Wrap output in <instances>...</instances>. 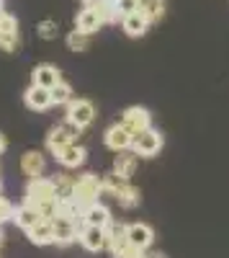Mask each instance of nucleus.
<instances>
[{
	"label": "nucleus",
	"instance_id": "nucleus-16",
	"mask_svg": "<svg viewBox=\"0 0 229 258\" xmlns=\"http://www.w3.org/2000/svg\"><path fill=\"white\" fill-rule=\"evenodd\" d=\"M29 232V240L34 243V245H52L54 243V225H52V220L47 217V220H41V222H36L31 230H26Z\"/></svg>",
	"mask_w": 229,
	"mask_h": 258
},
{
	"label": "nucleus",
	"instance_id": "nucleus-21",
	"mask_svg": "<svg viewBox=\"0 0 229 258\" xmlns=\"http://www.w3.org/2000/svg\"><path fill=\"white\" fill-rule=\"evenodd\" d=\"M134 168H137V153H127V150H121V153L116 155L113 160V176L124 178V181H129L134 176Z\"/></svg>",
	"mask_w": 229,
	"mask_h": 258
},
{
	"label": "nucleus",
	"instance_id": "nucleus-26",
	"mask_svg": "<svg viewBox=\"0 0 229 258\" xmlns=\"http://www.w3.org/2000/svg\"><path fill=\"white\" fill-rule=\"evenodd\" d=\"M67 47L72 49V52H85L88 47H90V34H85V31H70V36H67Z\"/></svg>",
	"mask_w": 229,
	"mask_h": 258
},
{
	"label": "nucleus",
	"instance_id": "nucleus-22",
	"mask_svg": "<svg viewBox=\"0 0 229 258\" xmlns=\"http://www.w3.org/2000/svg\"><path fill=\"white\" fill-rule=\"evenodd\" d=\"M44 155L39 153V150H29V153H24V158H21V170H24L26 176L36 178L44 173Z\"/></svg>",
	"mask_w": 229,
	"mask_h": 258
},
{
	"label": "nucleus",
	"instance_id": "nucleus-8",
	"mask_svg": "<svg viewBox=\"0 0 229 258\" xmlns=\"http://www.w3.org/2000/svg\"><path fill=\"white\" fill-rule=\"evenodd\" d=\"M121 124L137 137L139 132H144V129H150V126H152V116H150L147 109H142V106H132V109L124 111Z\"/></svg>",
	"mask_w": 229,
	"mask_h": 258
},
{
	"label": "nucleus",
	"instance_id": "nucleus-4",
	"mask_svg": "<svg viewBox=\"0 0 229 258\" xmlns=\"http://www.w3.org/2000/svg\"><path fill=\"white\" fill-rule=\"evenodd\" d=\"M100 194H103V181L98 176H93V173H85L82 178L75 181V202L82 204V207L98 202Z\"/></svg>",
	"mask_w": 229,
	"mask_h": 258
},
{
	"label": "nucleus",
	"instance_id": "nucleus-5",
	"mask_svg": "<svg viewBox=\"0 0 229 258\" xmlns=\"http://www.w3.org/2000/svg\"><path fill=\"white\" fill-rule=\"evenodd\" d=\"M132 150L137 155H142V158H152V155H157L160 150H162V135L157 132V129H144V132H139L134 140H132Z\"/></svg>",
	"mask_w": 229,
	"mask_h": 258
},
{
	"label": "nucleus",
	"instance_id": "nucleus-20",
	"mask_svg": "<svg viewBox=\"0 0 229 258\" xmlns=\"http://www.w3.org/2000/svg\"><path fill=\"white\" fill-rule=\"evenodd\" d=\"M31 80H34V85H41V88L52 91L62 78H59V70L52 68V64H39V68H34V73H31Z\"/></svg>",
	"mask_w": 229,
	"mask_h": 258
},
{
	"label": "nucleus",
	"instance_id": "nucleus-2",
	"mask_svg": "<svg viewBox=\"0 0 229 258\" xmlns=\"http://www.w3.org/2000/svg\"><path fill=\"white\" fill-rule=\"evenodd\" d=\"M106 248H111V253L116 255V258H137L139 253H144V250H139V248H134L132 243H129V235H127V225H108L106 227Z\"/></svg>",
	"mask_w": 229,
	"mask_h": 258
},
{
	"label": "nucleus",
	"instance_id": "nucleus-10",
	"mask_svg": "<svg viewBox=\"0 0 229 258\" xmlns=\"http://www.w3.org/2000/svg\"><path fill=\"white\" fill-rule=\"evenodd\" d=\"M67 119L72 124H77L80 129L82 126H88L93 119H95V109H93V103L85 101V98H77V101H70L67 103Z\"/></svg>",
	"mask_w": 229,
	"mask_h": 258
},
{
	"label": "nucleus",
	"instance_id": "nucleus-27",
	"mask_svg": "<svg viewBox=\"0 0 229 258\" xmlns=\"http://www.w3.org/2000/svg\"><path fill=\"white\" fill-rule=\"evenodd\" d=\"M72 101V88L67 83H57L54 88H52V103H70Z\"/></svg>",
	"mask_w": 229,
	"mask_h": 258
},
{
	"label": "nucleus",
	"instance_id": "nucleus-19",
	"mask_svg": "<svg viewBox=\"0 0 229 258\" xmlns=\"http://www.w3.org/2000/svg\"><path fill=\"white\" fill-rule=\"evenodd\" d=\"M75 24H77V31H85V34H93L103 26V18L98 13V8H82L75 18Z\"/></svg>",
	"mask_w": 229,
	"mask_h": 258
},
{
	"label": "nucleus",
	"instance_id": "nucleus-34",
	"mask_svg": "<svg viewBox=\"0 0 229 258\" xmlns=\"http://www.w3.org/2000/svg\"><path fill=\"white\" fill-rule=\"evenodd\" d=\"M147 258H165V255H160V253H155V255H147Z\"/></svg>",
	"mask_w": 229,
	"mask_h": 258
},
{
	"label": "nucleus",
	"instance_id": "nucleus-3",
	"mask_svg": "<svg viewBox=\"0 0 229 258\" xmlns=\"http://www.w3.org/2000/svg\"><path fill=\"white\" fill-rule=\"evenodd\" d=\"M103 191L111 194V197H113L121 207H127V209H132V207L139 204V191H137L134 186H129V181H124V178H119V176H111L108 181H103Z\"/></svg>",
	"mask_w": 229,
	"mask_h": 258
},
{
	"label": "nucleus",
	"instance_id": "nucleus-31",
	"mask_svg": "<svg viewBox=\"0 0 229 258\" xmlns=\"http://www.w3.org/2000/svg\"><path fill=\"white\" fill-rule=\"evenodd\" d=\"M11 217H13V207L8 204L6 197H0V222H6V220H11Z\"/></svg>",
	"mask_w": 229,
	"mask_h": 258
},
{
	"label": "nucleus",
	"instance_id": "nucleus-13",
	"mask_svg": "<svg viewBox=\"0 0 229 258\" xmlns=\"http://www.w3.org/2000/svg\"><path fill=\"white\" fill-rule=\"evenodd\" d=\"M127 235H129V243L139 250H147L155 240V232L150 225H144V222H134V225H127Z\"/></svg>",
	"mask_w": 229,
	"mask_h": 258
},
{
	"label": "nucleus",
	"instance_id": "nucleus-28",
	"mask_svg": "<svg viewBox=\"0 0 229 258\" xmlns=\"http://www.w3.org/2000/svg\"><path fill=\"white\" fill-rule=\"evenodd\" d=\"M98 13L103 18V24H113V21H119V11H116V3L113 0H103V3L98 6Z\"/></svg>",
	"mask_w": 229,
	"mask_h": 258
},
{
	"label": "nucleus",
	"instance_id": "nucleus-7",
	"mask_svg": "<svg viewBox=\"0 0 229 258\" xmlns=\"http://www.w3.org/2000/svg\"><path fill=\"white\" fill-rule=\"evenodd\" d=\"M0 49L3 52L18 49V21L3 11H0Z\"/></svg>",
	"mask_w": 229,
	"mask_h": 258
},
{
	"label": "nucleus",
	"instance_id": "nucleus-17",
	"mask_svg": "<svg viewBox=\"0 0 229 258\" xmlns=\"http://www.w3.org/2000/svg\"><path fill=\"white\" fill-rule=\"evenodd\" d=\"M147 26H150V21L144 18L139 11H137V13H129V16H124V18H121V29L127 31V36H132V39L144 36V34H147Z\"/></svg>",
	"mask_w": 229,
	"mask_h": 258
},
{
	"label": "nucleus",
	"instance_id": "nucleus-11",
	"mask_svg": "<svg viewBox=\"0 0 229 258\" xmlns=\"http://www.w3.org/2000/svg\"><path fill=\"white\" fill-rule=\"evenodd\" d=\"M103 140H106V147H111L113 153H121V150H129L132 147L134 135L124 124H113V126L106 129V137H103Z\"/></svg>",
	"mask_w": 229,
	"mask_h": 258
},
{
	"label": "nucleus",
	"instance_id": "nucleus-6",
	"mask_svg": "<svg viewBox=\"0 0 229 258\" xmlns=\"http://www.w3.org/2000/svg\"><path fill=\"white\" fill-rule=\"evenodd\" d=\"M52 225H54V243L57 245H70L77 240V220H70L65 214H52Z\"/></svg>",
	"mask_w": 229,
	"mask_h": 258
},
{
	"label": "nucleus",
	"instance_id": "nucleus-29",
	"mask_svg": "<svg viewBox=\"0 0 229 258\" xmlns=\"http://www.w3.org/2000/svg\"><path fill=\"white\" fill-rule=\"evenodd\" d=\"M113 3H116V11H119V16L124 18V16H129V13H137L142 0H113Z\"/></svg>",
	"mask_w": 229,
	"mask_h": 258
},
{
	"label": "nucleus",
	"instance_id": "nucleus-25",
	"mask_svg": "<svg viewBox=\"0 0 229 258\" xmlns=\"http://www.w3.org/2000/svg\"><path fill=\"white\" fill-rule=\"evenodd\" d=\"M54 188H57V202L75 199V181H72L70 176H57Z\"/></svg>",
	"mask_w": 229,
	"mask_h": 258
},
{
	"label": "nucleus",
	"instance_id": "nucleus-32",
	"mask_svg": "<svg viewBox=\"0 0 229 258\" xmlns=\"http://www.w3.org/2000/svg\"><path fill=\"white\" fill-rule=\"evenodd\" d=\"M103 3V0H82V6H85V8H98Z\"/></svg>",
	"mask_w": 229,
	"mask_h": 258
},
{
	"label": "nucleus",
	"instance_id": "nucleus-1",
	"mask_svg": "<svg viewBox=\"0 0 229 258\" xmlns=\"http://www.w3.org/2000/svg\"><path fill=\"white\" fill-rule=\"evenodd\" d=\"M26 204L41 209L47 217H52L54 207H57V188H54V181L41 178V176L31 178L29 186H26Z\"/></svg>",
	"mask_w": 229,
	"mask_h": 258
},
{
	"label": "nucleus",
	"instance_id": "nucleus-33",
	"mask_svg": "<svg viewBox=\"0 0 229 258\" xmlns=\"http://www.w3.org/2000/svg\"><path fill=\"white\" fill-rule=\"evenodd\" d=\"M6 147H8V142H6V137H3V135H0V155L6 153Z\"/></svg>",
	"mask_w": 229,
	"mask_h": 258
},
{
	"label": "nucleus",
	"instance_id": "nucleus-30",
	"mask_svg": "<svg viewBox=\"0 0 229 258\" xmlns=\"http://www.w3.org/2000/svg\"><path fill=\"white\" fill-rule=\"evenodd\" d=\"M39 36L41 39H54L57 36V21H41L39 24Z\"/></svg>",
	"mask_w": 229,
	"mask_h": 258
},
{
	"label": "nucleus",
	"instance_id": "nucleus-36",
	"mask_svg": "<svg viewBox=\"0 0 229 258\" xmlns=\"http://www.w3.org/2000/svg\"><path fill=\"white\" fill-rule=\"evenodd\" d=\"M137 258H147V255H144V253H139V255H137Z\"/></svg>",
	"mask_w": 229,
	"mask_h": 258
},
{
	"label": "nucleus",
	"instance_id": "nucleus-18",
	"mask_svg": "<svg viewBox=\"0 0 229 258\" xmlns=\"http://www.w3.org/2000/svg\"><path fill=\"white\" fill-rule=\"evenodd\" d=\"M85 147H80V145H75V142H70L65 150H59V153L54 155L62 165H65V168H77V165H82V163H85Z\"/></svg>",
	"mask_w": 229,
	"mask_h": 258
},
{
	"label": "nucleus",
	"instance_id": "nucleus-15",
	"mask_svg": "<svg viewBox=\"0 0 229 258\" xmlns=\"http://www.w3.org/2000/svg\"><path fill=\"white\" fill-rule=\"evenodd\" d=\"M13 220H16V225H18L21 230H31L36 222L47 220V214L41 212V209H36V207H31V204L24 202V207H18V209L13 212Z\"/></svg>",
	"mask_w": 229,
	"mask_h": 258
},
{
	"label": "nucleus",
	"instance_id": "nucleus-12",
	"mask_svg": "<svg viewBox=\"0 0 229 258\" xmlns=\"http://www.w3.org/2000/svg\"><path fill=\"white\" fill-rule=\"evenodd\" d=\"M82 225H95V227H108L111 225V209L100 202H93L82 209Z\"/></svg>",
	"mask_w": 229,
	"mask_h": 258
},
{
	"label": "nucleus",
	"instance_id": "nucleus-9",
	"mask_svg": "<svg viewBox=\"0 0 229 258\" xmlns=\"http://www.w3.org/2000/svg\"><path fill=\"white\" fill-rule=\"evenodd\" d=\"M77 238L82 243V248L90 250V253H98L106 248V227H95V225H82L80 232H77Z\"/></svg>",
	"mask_w": 229,
	"mask_h": 258
},
{
	"label": "nucleus",
	"instance_id": "nucleus-35",
	"mask_svg": "<svg viewBox=\"0 0 229 258\" xmlns=\"http://www.w3.org/2000/svg\"><path fill=\"white\" fill-rule=\"evenodd\" d=\"M0 245H3V232H0Z\"/></svg>",
	"mask_w": 229,
	"mask_h": 258
},
{
	"label": "nucleus",
	"instance_id": "nucleus-24",
	"mask_svg": "<svg viewBox=\"0 0 229 258\" xmlns=\"http://www.w3.org/2000/svg\"><path fill=\"white\" fill-rule=\"evenodd\" d=\"M139 13L150 21V24H155V21H160L165 16V0H142L139 3Z\"/></svg>",
	"mask_w": 229,
	"mask_h": 258
},
{
	"label": "nucleus",
	"instance_id": "nucleus-23",
	"mask_svg": "<svg viewBox=\"0 0 229 258\" xmlns=\"http://www.w3.org/2000/svg\"><path fill=\"white\" fill-rule=\"evenodd\" d=\"M70 142H72V135H67L62 126H54L52 132L47 135V147H49V153H52V155H57L59 150H65Z\"/></svg>",
	"mask_w": 229,
	"mask_h": 258
},
{
	"label": "nucleus",
	"instance_id": "nucleus-14",
	"mask_svg": "<svg viewBox=\"0 0 229 258\" xmlns=\"http://www.w3.org/2000/svg\"><path fill=\"white\" fill-rule=\"evenodd\" d=\"M24 101L31 111H44L52 106V91L49 88H41V85H31V88L24 93Z\"/></svg>",
	"mask_w": 229,
	"mask_h": 258
}]
</instances>
